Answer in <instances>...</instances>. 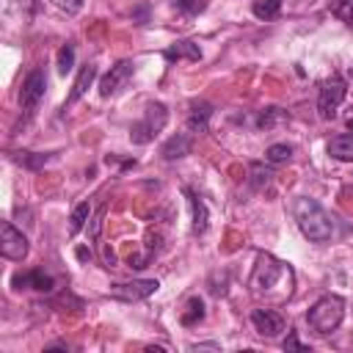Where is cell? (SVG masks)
I'll use <instances>...</instances> for the list:
<instances>
[{
    "mask_svg": "<svg viewBox=\"0 0 353 353\" xmlns=\"http://www.w3.org/2000/svg\"><path fill=\"white\" fill-rule=\"evenodd\" d=\"M163 55H165V61H171V63H174V61H185V58H188V61H199V58H201V50H199V44H193V41H176V44H171Z\"/></svg>",
    "mask_w": 353,
    "mask_h": 353,
    "instance_id": "cell-16",
    "label": "cell"
},
{
    "mask_svg": "<svg viewBox=\"0 0 353 353\" xmlns=\"http://www.w3.org/2000/svg\"><path fill=\"white\" fill-rule=\"evenodd\" d=\"M345 94H347V85H345V80L342 77H328V80H323L320 83V97H317V110H320V116L323 119H334L336 116V108L342 105V99H345Z\"/></svg>",
    "mask_w": 353,
    "mask_h": 353,
    "instance_id": "cell-5",
    "label": "cell"
},
{
    "mask_svg": "<svg viewBox=\"0 0 353 353\" xmlns=\"http://www.w3.org/2000/svg\"><path fill=\"white\" fill-rule=\"evenodd\" d=\"M11 284H14L17 290L30 287V290H36V292H50V290L55 287L52 276H47L44 270H28V273H17V276L11 279Z\"/></svg>",
    "mask_w": 353,
    "mask_h": 353,
    "instance_id": "cell-11",
    "label": "cell"
},
{
    "mask_svg": "<svg viewBox=\"0 0 353 353\" xmlns=\"http://www.w3.org/2000/svg\"><path fill=\"white\" fill-rule=\"evenodd\" d=\"M190 146H193L190 135H185V132H176V135H171V138L163 143L160 154H163V160H182L185 154H190Z\"/></svg>",
    "mask_w": 353,
    "mask_h": 353,
    "instance_id": "cell-12",
    "label": "cell"
},
{
    "mask_svg": "<svg viewBox=\"0 0 353 353\" xmlns=\"http://www.w3.org/2000/svg\"><path fill=\"white\" fill-rule=\"evenodd\" d=\"M50 160H52V154H41V152H19L17 154V163H22L28 168H41Z\"/></svg>",
    "mask_w": 353,
    "mask_h": 353,
    "instance_id": "cell-22",
    "label": "cell"
},
{
    "mask_svg": "<svg viewBox=\"0 0 353 353\" xmlns=\"http://www.w3.org/2000/svg\"><path fill=\"white\" fill-rule=\"evenodd\" d=\"M347 130H353V119H347Z\"/></svg>",
    "mask_w": 353,
    "mask_h": 353,
    "instance_id": "cell-30",
    "label": "cell"
},
{
    "mask_svg": "<svg viewBox=\"0 0 353 353\" xmlns=\"http://www.w3.org/2000/svg\"><path fill=\"white\" fill-rule=\"evenodd\" d=\"M52 3H55L61 11H66V14H77L85 0H52Z\"/></svg>",
    "mask_w": 353,
    "mask_h": 353,
    "instance_id": "cell-27",
    "label": "cell"
},
{
    "mask_svg": "<svg viewBox=\"0 0 353 353\" xmlns=\"http://www.w3.org/2000/svg\"><path fill=\"white\" fill-rule=\"evenodd\" d=\"M199 320H204V303H201V298H190L185 312H182V323L185 325H196Z\"/></svg>",
    "mask_w": 353,
    "mask_h": 353,
    "instance_id": "cell-20",
    "label": "cell"
},
{
    "mask_svg": "<svg viewBox=\"0 0 353 353\" xmlns=\"http://www.w3.org/2000/svg\"><path fill=\"white\" fill-rule=\"evenodd\" d=\"M88 215H91V204H88V201L77 204V207L72 210V215H69V232H72V234H77V232L85 226Z\"/></svg>",
    "mask_w": 353,
    "mask_h": 353,
    "instance_id": "cell-19",
    "label": "cell"
},
{
    "mask_svg": "<svg viewBox=\"0 0 353 353\" xmlns=\"http://www.w3.org/2000/svg\"><path fill=\"white\" fill-rule=\"evenodd\" d=\"M331 14L345 19V22H353V0H334L331 3Z\"/></svg>",
    "mask_w": 353,
    "mask_h": 353,
    "instance_id": "cell-25",
    "label": "cell"
},
{
    "mask_svg": "<svg viewBox=\"0 0 353 353\" xmlns=\"http://www.w3.org/2000/svg\"><path fill=\"white\" fill-rule=\"evenodd\" d=\"M74 66V47L72 44H63L58 50V74H69Z\"/></svg>",
    "mask_w": 353,
    "mask_h": 353,
    "instance_id": "cell-23",
    "label": "cell"
},
{
    "mask_svg": "<svg viewBox=\"0 0 353 353\" xmlns=\"http://www.w3.org/2000/svg\"><path fill=\"white\" fill-rule=\"evenodd\" d=\"M77 256H80V259H91V254H88L85 248H77Z\"/></svg>",
    "mask_w": 353,
    "mask_h": 353,
    "instance_id": "cell-29",
    "label": "cell"
},
{
    "mask_svg": "<svg viewBox=\"0 0 353 353\" xmlns=\"http://www.w3.org/2000/svg\"><path fill=\"white\" fill-rule=\"evenodd\" d=\"M176 8L185 14H199L207 8V0H176Z\"/></svg>",
    "mask_w": 353,
    "mask_h": 353,
    "instance_id": "cell-26",
    "label": "cell"
},
{
    "mask_svg": "<svg viewBox=\"0 0 353 353\" xmlns=\"http://www.w3.org/2000/svg\"><path fill=\"white\" fill-rule=\"evenodd\" d=\"M328 154L342 163H353V135H336L328 141Z\"/></svg>",
    "mask_w": 353,
    "mask_h": 353,
    "instance_id": "cell-17",
    "label": "cell"
},
{
    "mask_svg": "<svg viewBox=\"0 0 353 353\" xmlns=\"http://www.w3.org/2000/svg\"><path fill=\"white\" fill-rule=\"evenodd\" d=\"M157 287H160L157 279H138V281H130V284H113L110 295L121 298V301H141V298H149Z\"/></svg>",
    "mask_w": 353,
    "mask_h": 353,
    "instance_id": "cell-8",
    "label": "cell"
},
{
    "mask_svg": "<svg viewBox=\"0 0 353 353\" xmlns=\"http://www.w3.org/2000/svg\"><path fill=\"white\" fill-rule=\"evenodd\" d=\"M345 317V301L339 295H323L309 312H306V323L317 331V334H331L339 328Z\"/></svg>",
    "mask_w": 353,
    "mask_h": 353,
    "instance_id": "cell-2",
    "label": "cell"
},
{
    "mask_svg": "<svg viewBox=\"0 0 353 353\" xmlns=\"http://www.w3.org/2000/svg\"><path fill=\"white\" fill-rule=\"evenodd\" d=\"M130 74H132V61H119V63L110 66V72L99 80V94H102V97H113V94L130 80Z\"/></svg>",
    "mask_w": 353,
    "mask_h": 353,
    "instance_id": "cell-10",
    "label": "cell"
},
{
    "mask_svg": "<svg viewBox=\"0 0 353 353\" xmlns=\"http://www.w3.org/2000/svg\"><path fill=\"white\" fill-rule=\"evenodd\" d=\"M165 121H168V110H165V105H160V102L146 105L143 119L135 121V124L130 127V141H132V143H149L157 132H163Z\"/></svg>",
    "mask_w": 353,
    "mask_h": 353,
    "instance_id": "cell-4",
    "label": "cell"
},
{
    "mask_svg": "<svg viewBox=\"0 0 353 353\" xmlns=\"http://www.w3.org/2000/svg\"><path fill=\"white\" fill-rule=\"evenodd\" d=\"M44 88H47V74L44 69H30L28 77L22 80V88H19V105L25 113H33L44 97Z\"/></svg>",
    "mask_w": 353,
    "mask_h": 353,
    "instance_id": "cell-6",
    "label": "cell"
},
{
    "mask_svg": "<svg viewBox=\"0 0 353 353\" xmlns=\"http://www.w3.org/2000/svg\"><path fill=\"white\" fill-rule=\"evenodd\" d=\"M185 196H188V204H190V210H193V232H196V234H204L207 226H210L207 204H204L193 190H185Z\"/></svg>",
    "mask_w": 353,
    "mask_h": 353,
    "instance_id": "cell-15",
    "label": "cell"
},
{
    "mask_svg": "<svg viewBox=\"0 0 353 353\" xmlns=\"http://www.w3.org/2000/svg\"><path fill=\"white\" fill-rule=\"evenodd\" d=\"M284 350H306V345H301L298 336H295V331H290L287 339H284Z\"/></svg>",
    "mask_w": 353,
    "mask_h": 353,
    "instance_id": "cell-28",
    "label": "cell"
},
{
    "mask_svg": "<svg viewBox=\"0 0 353 353\" xmlns=\"http://www.w3.org/2000/svg\"><path fill=\"white\" fill-rule=\"evenodd\" d=\"M284 119H287V113H284L281 108H268V110L259 113L256 124H259L262 130H268V127H273V124H279V121H284Z\"/></svg>",
    "mask_w": 353,
    "mask_h": 353,
    "instance_id": "cell-24",
    "label": "cell"
},
{
    "mask_svg": "<svg viewBox=\"0 0 353 353\" xmlns=\"http://www.w3.org/2000/svg\"><path fill=\"white\" fill-rule=\"evenodd\" d=\"M295 221H298V229L303 232V237H309L312 243H325L334 237L331 215L312 199H301L295 204Z\"/></svg>",
    "mask_w": 353,
    "mask_h": 353,
    "instance_id": "cell-1",
    "label": "cell"
},
{
    "mask_svg": "<svg viewBox=\"0 0 353 353\" xmlns=\"http://www.w3.org/2000/svg\"><path fill=\"white\" fill-rule=\"evenodd\" d=\"M251 323H254L256 334L265 336V339H273V336H279L284 331V320L273 309H254L251 312Z\"/></svg>",
    "mask_w": 353,
    "mask_h": 353,
    "instance_id": "cell-9",
    "label": "cell"
},
{
    "mask_svg": "<svg viewBox=\"0 0 353 353\" xmlns=\"http://www.w3.org/2000/svg\"><path fill=\"white\" fill-rule=\"evenodd\" d=\"M284 276H290V268H287L284 262H279V259H273V256H268V254H259L256 268H254V276H251V290H254L256 295L270 292L273 287L281 284Z\"/></svg>",
    "mask_w": 353,
    "mask_h": 353,
    "instance_id": "cell-3",
    "label": "cell"
},
{
    "mask_svg": "<svg viewBox=\"0 0 353 353\" xmlns=\"http://www.w3.org/2000/svg\"><path fill=\"white\" fill-rule=\"evenodd\" d=\"M212 116V105L210 102H193L188 110V130L190 132H204Z\"/></svg>",
    "mask_w": 353,
    "mask_h": 353,
    "instance_id": "cell-14",
    "label": "cell"
},
{
    "mask_svg": "<svg viewBox=\"0 0 353 353\" xmlns=\"http://www.w3.org/2000/svg\"><path fill=\"white\" fill-rule=\"evenodd\" d=\"M3 237H0V254L6 256V259H14V262H19V259H25L28 256V237L11 223V221H3Z\"/></svg>",
    "mask_w": 353,
    "mask_h": 353,
    "instance_id": "cell-7",
    "label": "cell"
},
{
    "mask_svg": "<svg viewBox=\"0 0 353 353\" xmlns=\"http://www.w3.org/2000/svg\"><path fill=\"white\" fill-rule=\"evenodd\" d=\"M251 11H254L256 19H273V17H279V11H281V0H256V3L251 6Z\"/></svg>",
    "mask_w": 353,
    "mask_h": 353,
    "instance_id": "cell-18",
    "label": "cell"
},
{
    "mask_svg": "<svg viewBox=\"0 0 353 353\" xmlns=\"http://www.w3.org/2000/svg\"><path fill=\"white\" fill-rule=\"evenodd\" d=\"M94 77H97V66H94V63H85V66L77 72L74 83H72V91H69V97H66V105H74V102H77V99L91 88Z\"/></svg>",
    "mask_w": 353,
    "mask_h": 353,
    "instance_id": "cell-13",
    "label": "cell"
},
{
    "mask_svg": "<svg viewBox=\"0 0 353 353\" xmlns=\"http://www.w3.org/2000/svg\"><path fill=\"white\" fill-rule=\"evenodd\" d=\"M265 157H268V163H273V165L287 163V160L292 157V146H287V143H273V146H268Z\"/></svg>",
    "mask_w": 353,
    "mask_h": 353,
    "instance_id": "cell-21",
    "label": "cell"
}]
</instances>
